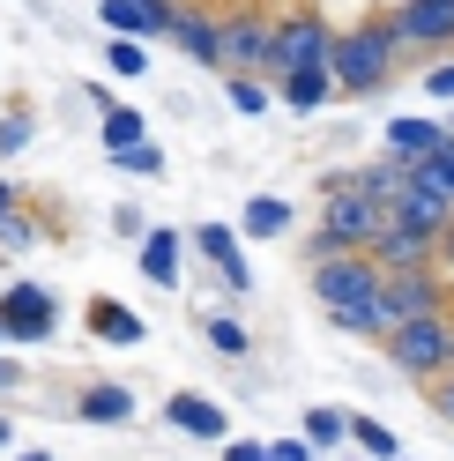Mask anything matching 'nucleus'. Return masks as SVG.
<instances>
[{"label":"nucleus","mask_w":454,"mask_h":461,"mask_svg":"<svg viewBox=\"0 0 454 461\" xmlns=\"http://www.w3.org/2000/svg\"><path fill=\"white\" fill-rule=\"evenodd\" d=\"M387 216H395V223H410V230H424V239H440V230L454 223V201H447V194H424V186H403Z\"/></svg>","instance_id":"15"},{"label":"nucleus","mask_w":454,"mask_h":461,"mask_svg":"<svg viewBox=\"0 0 454 461\" xmlns=\"http://www.w3.org/2000/svg\"><path fill=\"white\" fill-rule=\"evenodd\" d=\"M440 261H447V268H454V223H447V230H440Z\"/></svg>","instance_id":"39"},{"label":"nucleus","mask_w":454,"mask_h":461,"mask_svg":"<svg viewBox=\"0 0 454 461\" xmlns=\"http://www.w3.org/2000/svg\"><path fill=\"white\" fill-rule=\"evenodd\" d=\"M283 230H291V201L283 194H253L239 209V239H283Z\"/></svg>","instance_id":"19"},{"label":"nucleus","mask_w":454,"mask_h":461,"mask_svg":"<svg viewBox=\"0 0 454 461\" xmlns=\"http://www.w3.org/2000/svg\"><path fill=\"white\" fill-rule=\"evenodd\" d=\"M164 424H172V431H194V439H223V431H232V417H223L209 394H194V387H179L172 402H164Z\"/></svg>","instance_id":"14"},{"label":"nucleus","mask_w":454,"mask_h":461,"mask_svg":"<svg viewBox=\"0 0 454 461\" xmlns=\"http://www.w3.org/2000/svg\"><path fill=\"white\" fill-rule=\"evenodd\" d=\"M202 335L216 342V350H223V357H246V350H253V335H246V328L232 321V312H209V321H202Z\"/></svg>","instance_id":"29"},{"label":"nucleus","mask_w":454,"mask_h":461,"mask_svg":"<svg viewBox=\"0 0 454 461\" xmlns=\"http://www.w3.org/2000/svg\"><path fill=\"white\" fill-rule=\"evenodd\" d=\"M395 23L387 15H365V23H350V31H335V45H328V75H335V97H373L380 82L395 75Z\"/></svg>","instance_id":"2"},{"label":"nucleus","mask_w":454,"mask_h":461,"mask_svg":"<svg viewBox=\"0 0 454 461\" xmlns=\"http://www.w3.org/2000/svg\"><path fill=\"white\" fill-rule=\"evenodd\" d=\"M276 90H283V104H291V112H321V104L335 97V75H328V68H313V75H283Z\"/></svg>","instance_id":"23"},{"label":"nucleus","mask_w":454,"mask_h":461,"mask_svg":"<svg viewBox=\"0 0 454 461\" xmlns=\"http://www.w3.org/2000/svg\"><path fill=\"white\" fill-rule=\"evenodd\" d=\"M268 461H313V447H305V439H276Z\"/></svg>","instance_id":"36"},{"label":"nucleus","mask_w":454,"mask_h":461,"mask_svg":"<svg viewBox=\"0 0 454 461\" xmlns=\"http://www.w3.org/2000/svg\"><path fill=\"white\" fill-rule=\"evenodd\" d=\"M410 186L447 194V201H454V127H447V141H440L432 157H410Z\"/></svg>","instance_id":"21"},{"label":"nucleus","mask_w":454,"mask_h":461,"mask_svg":"<svg viewBox=\"0 0 454 461\" xmlns=\"http://www.w3.org/2000/svg\"><path fill=\"white\" fill-rule=\"evenodd\" d=\"M223 38V75H268V52H276V15H223L216 23Z\"/></svg>","instance_id":"8"},{"label":"nucleus","mask_w":454,"mask_h":461,"mask_svg":"<svg viewBox=\"0 0 454 461\" xmlns=\"http://www.w3.org/2000/svg\"><path fill=\"white\" fill-rule=\"evenodd\" d=\"M365 253H373V268L387 276V268H432L440 261V239H424V230H410V223H380V239L373 246H365Z\"/></svg>","instance_id":"12"},{"label":"nucleus","mask_w":454,"mask_h":461,"mask_svg":"<svg viewBox=\"0 0 454 461\" xmlns=\"http://www.w3.org/2000/svg\"><path fill=\"white\" fill-rule=\"evenodd\" d=\"M223 461H268L261 439H223Z\"/></svg>","instance_id":"35"},{"label":"nucleus","mask_w":454,"mask_h":461,"mask_svg":"<svg viewBox=\"0 0 454 461\" xmlns=\"http://www.w3.org/2000/svg\"><path fill=\"white\" fill-rule=\"evenodd\" d=\"M8 209H23V194H15V179H0V216Z\"/></svg>","instance_id":"38"},{"label":"nucleus","mask_w":454,"mask_h":461,"mask_svg":"<svg viewBox=\"0 0 454 461\" xmlns=\"http://www.w3.org/2000/svg\"><path fill=\"white\" fill-rule=\"evenodd\" d=\"M104 68L112 75H150V45H141V38H112L104 45Z\"/></svg>","instance_id":"30"},{"label":"nucleus","mask_w":454,"mask_h":461,"mask_svg":"<svg viewBox=\"0 0 454 461\" xmlns=\"http://www.w3.org/2000/svg\"><path fill=\"white\" fill-rule=\"evenodd\" d=\"M328 45H335V23L321 8H291V15H276V52H268V75H313L328 68Z\"/></svg>","instance_id":"3"},{"label":"nucleus","mask_w":454,"mask_h":461,"mask_svg":"<svg viewBox=\"0 0 454 461\" xmlns=\"http://www.w3.org/2000/svg\"><path fill=\"white\" fill-rule=\"evenodd\" d=\"M417 82H424V97H432V104H454V52H440L432 75H417Z\"/></svg>","instance_id":"32"},{"label":"nucleus","mask_w":454,"mask_h":461,"mask_svg":"<svg viewBox=\"0 0 454 461\" xmlns=\"http://www.w3.org/2000/svg\"><path fill=\"white\" fill-rule=\"evenodd\" d=\"M440 141H447V127L432 120V112H403V120H387V157H432L440 149Z\"/></svg>","instance_id":"17"},{"label":"nucleus","mask_w":454,"mask_h":461,"mask_svg":"<svg viewBox=\"0 0 454 461\" xmlns=\"http://www.w3.org/2000/svg\"><path fill=\"white\" fill-rule=\"evenodd\" d=\"M395 23V45L403 52H454V0H403V8H387Z\"/></svg>","instance_id":"7"},{"label":"nucleus","mask_w":454,"mask_h":461,"mask_svg":"<svg viewBox=\"0 0 454 461\" xmlns=\"http://www.w3.org/2000/svg\"><path fill=\"white\" fill-rule=\"evenodd\" d=\"M8 387H23V365H15V357H0V394H8Z\"/></svg>","instance_id":"37"},{"label":"nucleus","mask_w":454,"mask_h":461,"mask_svg":"<svg viewBox=\"0 0 454 461\" xmlns=\"http://www.w3.org/2000/svg\"><path fill=\"white\" fill-rule=\"evenodd\" d=\"M112 164L134 171V179H164V149H157V141H134V149H120Z\"/></svg>","instance_id":"31"},{"label":"nucleus","mask_w":454,"mask_h":461,"mask_svg":"<svg viewBox=\"0 0 454 461\" xmlns=\"http://www.w3.org/2000/svg\"><path fill=\"white\" fill-rule=\"evenodd\" d=\"M134 141H150V120H141L134 104H104V157L134 149Z\"/></svg>","instance_id":"24"},{"label":"nucleus","mask_w":454,"mask_h":461,"mask_svg":"<svg viewBox=\"0 0 454 461\" xmlns=\"http://www.w3.org/2000/svg\"><path fill=\"white\" fill-rule=\"evenodd\" d=\"M75 417H82V424H127V417H134V394L97 380V387H82V394H75Z\"/></svg>","instance_id":"20"},{"label":"nucleus","mask_w":454,"mask_h":461,"mask_svg":"<svg viewBox=\"0 0 454 461\" xmlns=\"http://www.w3.org/2000/svg\"><path fill=\"white\" fill-rule=\"evenodd\" d=\"M350 439H358L365 461H403V439H395L380 417H350Z\"/></svg>","instance_id":"26"},{"label":"nucleus","mask_w":454,"mask_h":461,"mask_svg":"<svg viewBox=\"0 0 454 461\" xmlns=\"http://www.w3.org/2000/svg\"><path fill=\"white\" fill-rule=\"evenodd\" d=\"M223 97H232V112H239V120H261L276 90H268L261 75H223Z\"/></svg>","instance_id":"27"},{"label":"nucleus","mask_w":454,"mask_h":461,"mask_svg":"<svg viewBox=\"0 0 454 461\" xmlns=\"http://www.w3.org/2000/svg\"><path fill=\"white\" fill-rule=\"evenodd\" d=\"M387 357H395V372H447L454 365V321H447V312L395 321L387 328Z\"/></svg>","instance_id":"5"},{"label":"nucleus","mask_w":454,"mask_h":461,"mask_svg":"<svg viewBox=\"0 0 454 461\" xmlns=\"http://www.w3.org/2000/svg\"><path fill=\"white\" fill-rule=\"evenodd\" d=\"M60 335V298L45 283H8L0 291V342H52Z\"/></svg>","instance_id":"6"},{"label":"nucleus","mask_w":454,"mask_h":461,"mask_svg":"<svg viewBox=\"0 0 454 461\" xmlns=\"http://www.w3.org/2000/svg\"><path fill=\"white\" fill-rule=\"evenodd\" d=\"M172 15H179V0H97L104 38H141V45H157V38H172Z\"/></svg>","instance_id":"9"},{"label":"nucleus","mask_w":454,"mask_h":461,"mask_svg":"<svg viewBox=\"0 0 454 461\" xmlns=\"http://www.w3.org/2000/svg\"><path fill=\"white\" fill-rule=\"evenodd\" d=\"M15 461H52V454H15Z\"/></svg>","instance_id":"41"},{"label":"nucleus","mask_w":454,"mask_h":461,"mask_svg":"<svg viewBox=\"0 0 454 461\" xmlns=\"http://www.w3.org/2000/svg\"><path fill=\"white\" fill-rule=\"evenodd\" d=\"M380 223H387V209H380V201L365 194L358 179H328V201H321V239L365 253V246L380 239Z\"/></svg>","instance_id":"4"},{"label":"nucleus","mask_w":454,"mask_h":461,"mask_svg":"<svg viewBox=\"0 0 454 461\" xmlns=\"http://www.w3.org/2000/svg\"><path fill=\"white\" fill-rule=\"evenodd\" d=\"M350 439V410H335V402H313V410H305V447H343Z\"/></svg>","instance_id":"25"},{"label":"nucleus","mask_w":454,"mask_h":461,"mask_svg":"<svg viewBox=\"0 0 454 461\" xmlns=\"http://www.w3.org/2000/svg\"><path fill=\"white\" fill-rule=\"evenodd\" d=\"M82 321H90V335L112 342V350H141V335H150V321L127 312L120 298H90V305H82Z\"/></svg>","instance_id":"13"},{"label":"nucleus","mask_w":454,"mask_h":461,"mask_svg":"<svg viewBox=\"0 0 454 461\" xmlns=\"http://www.w3.org/2000/svg\"><path fill=\"white\" fill-rule=\"evenodd\" d=\"M313 298L321 312L343 335H380L395 328V312H387V276L373 268V253H335V261H313Z\"/></svg>","instance_id":"1"},{"label":"nucleus","mask_w":454,"mask_h":461,"mask_svg":"<svg viewBox=\"0 0 454 461\" xmlns=\"http://www.w3.org/2000/svg\"><path fill=\"white\" fill-rule=\"evenodd\" d=\"M350 179H358L365 194H373L380 209H395V194L410 186V164H403V157H380V164H365V171H350Z\"/></svg>","instance_id":"22"},{"label":"nucleus","mask_w":454,"mask_h":461,"mask_svg":"<svg viewBox=\"0 0 454 461\" xmlns=\"http://www.w3.org/2000/svg\"><path fill=\"white\" fill-rule=\"evenodd\" d=\"M387 312H395V321L447 312V283H440V268H387Z\"/></svg>","instance_id":"10"},{"label":"nucleus","mask_w":454,"mask_h":461,"mask_svg":"<svg viewBox=\"0 0 454 461\" xmlns=\"http://www.w3.org/2000/svg\"><path fill=\"white\" fill-rule=\"evenodd\" d=\"M172 45L186 52V60H202V68H223V38H216V15H202V8H179V15H172Z\"/></svg>","instance_id":"16"},{"label":"nucleus","mask_w":454,"mask_h":461,"mask_svg":"<svg viewBox=\"0 0 454 461\" xmlns=\"http://www.w3.org/2000/svg\"><path fill=\"white\" fill-rule=\"evenodd\" d=\"M432 410H440V417L454 424V365H447V372H440V380H432Z\"/></svg>","instance_id":"34"},{"label":"nucleus","mask_w":454,"mask_h":461,"mask_svg":"<svg viewBox=\"0 0 454 461\" xmlns=\"http://www.w3.org/2000/svg\"><path fill=\"white\" fill-rule=\"evenodd\" d=\"M194 246H202V261L232 283V291L246 298L253 291V268H246V239H239V223H194Z\"/></svg>","instance_id":"11"},{"label":"nucleus","mask_w":454,"mask_h":461,"mask_svg":"<svg viewBox=\"0 0 454 461\" xmlns=\"http://www.w3.org/2000/svg\"><path fill=\"white\" fill-rule=\"evenodd\" d=\"M112 230H120V239H141L150 223H141V209H134V201H120V209H112Z\"/></svg>","instance_id":"33"},{"label":"nucleus","mask_w":454,"mask_h":461,"mask_svg":"<svg viewBox=\"0 0 454 461\" xmlns=\"http://www.w3.org/2000/svg\"><path fill=\"white\" fill-rule=\"evenodd\" d=\"M179 253H186V239L179 230H141V276L157 283V291H179Z\"/></svg>","instance_id":"18"},{"label":"nucleus","mask_w":454,"mask_h":461,"mask_svg":"<svg viewBox=\"0 0 454 461\" xmlns=\"http://www.w3.org/2000/svg\"><path fill=\"white\" fill-rule=\"evenodd\" d=\"M8 439H15V424H8V417H0V447H8Z\"/></svg>","instance_id":"40"},{"label":"nucleus","mask_w":454,"mask_h":461,"mask_svg":"<svg viewBox=\"0 0 454 461\" xmlns=\"http://www.w3.org/2000/svg\"><path fill=\"white\" fill-rule=\"evenodd\" d=\"M31 134H38L31 104H8V112H0V157H23V149H31Z\"/></svg>","instance_id":"28"}]
</instances>
